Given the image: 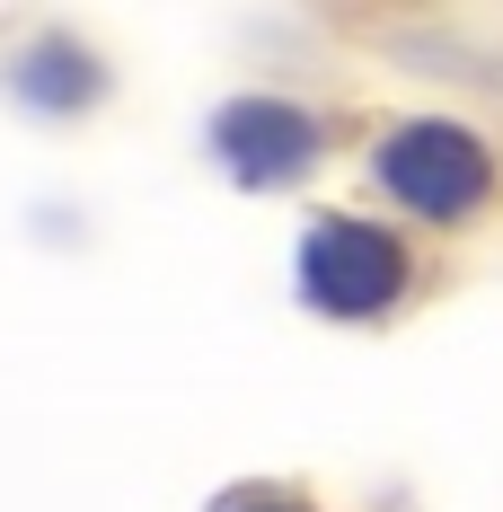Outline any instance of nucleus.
Segmentation results:
<instances>
[{
    "label": "nucleus",
    "instance_id": "nucleus-1",
    "mask_svg": "<svg viewBox=\"0 0 503 512\" xmlns=\"http://www.w3.org/2000/svg\"><path fill=\"white\" fill-rule=\"evenodd\" d=\"M380 186L398 204H415L424 221H459L486 195V151L459 124H398L389 151H380Z\"/></svg>",
    "mask_w": 503,
    "mask_h": 512
},
{
    "label": "nucleus",
    "instance_id": "nucleus-2",
    "mask_svg": "<svg viewBox=\"0 0 503 512\" xmlns=\"http://www.w3.org/2000/svg\"><path fill=\"white\" fill-rule=\"evenodd\" d=\"M406 283V256L389 230H371V221H327V230H309L301 248V292L318 309H345V318H371V309H389Z\"/></svg>",
    "mask_w": 503,
    "mask_h": 512
},
{
    "label": "nucleus",
    "instance_id": "nucleus-3",
    "mask_svg": "<svg viewBox=\"0 0 503 512\" xmlns=\"http://www.w3.org/2000/svg\"><path fill=\"white\" fill-rule=\"evenodd\" d=\"M212 151H221V168H230V177H248V186H292L309 159H318V124H309L301 106L239 98V106H221Z\"/></svg>",
    "mask_w": 503,
    "mask_h": 512
},
{
    "label": "nucleus",
    "instance_id": "nucleus-4",
    "mask_svg": "<svg viewBox=\"0 0 503 512\" xmlns=\"http://www.w3.org/2000/svg\"><path fill=\"white\" fill-rule=\"evenodd\" d=\"M221 512H309V504H292V495H230Z\"/></svg>",
    "mask_w": 503,
    "mask_h": 512
}]
</instances>
